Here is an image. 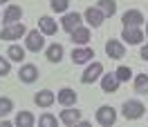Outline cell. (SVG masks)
Returning a JSON list of instances; mask_svg holds the SVG:
<instances>
[{
	"instance_id": "d6986e66",
	"label": "cell",
	"mask_w": 148,
	"mask_h": 127,
	"mask_svg": "<svg viewBox=\"0 0 148 127\" xmlns=\"http://www.w3.org/2000/svg\"><path fill=\"white\" fill-rule=\"evenodd\" d=\"M72 40L76 43V45H85L88 40H90V29H85V27H76L72 31Z\"/></svg>"
},
{
	"instance_id": "4fadbf2b",
	"label": "cell",
	"mask_w": 148,
	"mask_h": 127,
	"mask_svg": "<svg viewBox=\"0 0 148 127\" xmlns=\"http://www.w3.org/2000/svg\"><path fill=\"white\" fill-rule=\"evenodd\" d=\"M106 54L110 56V58H121V56L126 54V49H123V45L117 43V40H108V43H106Z\"/></svg>"
},
{
	"instance_id": "d4e9b609",
	"label": "cell",
	"mask_w": 148,
	"mask_h": 127,
	"mask_svg": "<svg viewBox=\"0 0 148 127\" xmlns=\"http://www.w3.org/2000/svg\"><path fill=\"white\" fill-rule=\"evenodd\" d=\"M11 109H14V103H11V98H0V116H7Z\"/></svg>"
},
{
	"instance_id": "83f0119b",
	"label": "cell",
	"mask_w": 148,
	"mask_h": 127,
	"mask_svg": "<svg viewBox=\"0 0 148 127\" xmlns=\"http://www.w3.org/2000/svg\"><path fill=\"white\" fill-rule=\"evenodd\" d=\"M49 5H52V9H54V11H65L70 2H67V0H52Z\"/></svg>"
},
{
	"instance_id": "4dcf8cb0",
	"label": "cell",
	"mask_w": 148,
	"mask_h": 127,
	"mask_svg": "<svg viewBox=\"0 0 148 127\" xmlns=\"http://www.w3.org/2000/svg\"><path fill=\"white\" fill-rule=\"evenodd\" d=\"M146 36H148V25H146Z\"/></svg>"
},
{
	"instance_id": "e0dca14e",
	"label": "cell",
	"mask_w": 148,
	"mask_h": 127,
	"mask_svg": "<svg viewBox=\"0 0 148 127\" xmlns=\"http://www.w3.org/2000/svg\"><path fill=\"white\" fill-rule=\"evenodd\" d=\"M36 105L38 107H49V105H52V103H54V94H52V91L49 89H43V91H38L36 94Z\"/></svg>"
},
{
	"instance_id": "7402d4cb",
	"label": "cell",
	"mask_w": 148,
	"mask_h": 127,
	"mask_svg": "<svg viewBox=\"0 0 148 127\" xmlns=\"http://www.w3.org/2000/svg\"><path fill=\"white\" fill-rule=\"evenodd\" d=\"M135 91L137 94H148V76L146 74H139L135 78Z\"/></svg>"
},
{
	"instance_id": "cb8c5ba5",
	"label": "cell",
	"mask_w": 148,
	"mask_h": 127,
	"mask_svg": "<svg viewBox=\"0 0 148 127\" xmlns=\"http://www.w3.org/2000/svg\"><path fill=\"white\" fill-rule=\"evenodd\" d=\"M7 56H9L11 60H23V58H25V49H23V47H18V45H11L9 49H7Z\"/></svg>"
},
{
	"instance_id": "2e32d148",
	"label": "cell",
	"mask_w": 148,
	"mask_h": 127,
	"mask_svg": "<svg viewBox=\"0 0 148 127\" xmlns=\"http://www.w3.org/2000/svg\"><path fill=\"white\" fill-rule=\"evenodd\" d=\"M61 120L65 125H76L81 120V114H79V109H63L61 111Z\"/></svg>"
},
{
	"instance_id": "9a60e30c",
	"label": "cell",
	"mask_w": 148,
	"mask_h": 127,
	"mask_svg": "<svg viewBox=\"0 0 148 127\" xmlns=\"http://www.w3.org/2000/svg\"><path fill=\"white\" fill-rule=\"evenodd\" d=\"M23 18V9L20 7H16V5H11V7H7V11H5V16H2V20L5 22H9V25H14L16 20Z\"/></svg>"
},
{
	"instance_id": "7a4b0ae2",
	"label": "cell",
	"mask_w": 148,
	"mask_h": 127,
	"mask_svg": "<svg viewBox=\"0 0 148 127\" xmlns=\"http://www.w3.org/2000/svg\"><path fill=\"white\" fill-rule=\"evenodd\" d=\"M117 120V111L112 107H108V105H103V107L97 109V123L99 125H106V127H110L112 123Z\"/></svg>"
},
{
	"instance_id": "1f68e13d",
	"label": "cell",
	"mask_w": 148,
	"mask_h": 127,
	"mask_svg": "<svg viewBox=\"0 0 148 127\" xmlns=\"http://www.w3.org/2000/svg\"><path fill=\"white\" fill-rule=\"evenodd\" d=\"M0 2H9V0H0Z\"/></svg>"
},
{
	"instance_id": "484cf974",
	"label": "cell",
	"mask_w": 148,
	"mask_h": 127,
	"mask_svg": "<svg viewBox=\"0 0 148 127\" xmlns=\"http://www.w3.org/2000/svg\"><path fill=\"white\" fill-rule=\"evenodd\" d=\"M114 74H117V78H119V82L128 80L130 76H132V72H130L128 67H119V69H117V72H114Z\"/></svg>"
},
{
	"instance_id": "3957f363",
	"label": "cell",
	"mask_w": 148,
	"mask_h": 127,
	"mask_svg": "<svg viewBox=\"0 0 148 127\" xmlns=\"http://www.w3.org/2000/svg\"><path fill=\"white\" fill-rule=\"evenodd\" d=\"M25 43H27V49H32V51H40L43 45H45V38H43V34H40L38 29H34V31H29V34H27Z\"/></svg>"
},
{
	"instance_id": "f1b7e54d",
	"label": "cell",
	"mask_w": 148,
	"mask_h": 127,
	"mask_svg": "<svg viewBox=\"0 0 148 127\" xmlns=\"http://www.w3.org/2000/svg\"><path fill=\"white\" fill-rule=\"evenodd\" d=\"M9 63H7V60H5V58H0V76H7V74H9Z\"/></svg>"
},
{
	"instance_id": "277c9868",
	"label": "cell",
	"mask_w": 148,
	"mask_h": 127,
	"mask_svg": "<svg viewBox=\"0 0 148 127\" xmlns=\"http://www.w3.org/2000/svg\"><path fill=\"white\" fill-rule=\"evenodd\" d=\"M101 72H103V65H101V63H92L88 69H85V74L81 76V82H83V85H90V82H94L99 76H101Z\"/></svg>"
},
{
	"instance_id": "5bb4252c",
	"label": "cell",
	"mask_w": 148,
	"mask_h": 127,
	"mask_svg": "<svg viewBox=\"0 0 148 127\" xmlns=\"http://www.w3.org/2000/svg\"><path fill=\"white\" fill-rule=\"evenodd\" d=\"M79 25H81V16H79L76 11H74V14H67V16L63 18V29H65V31H70V34H72Z\"/></svg>"
},
{
	"instance_id": "7c38bea8",
	"label": "cell",
	"mask_w": 148,
	"mask_h": 127,
	"mask_svg": "<svg viewBox=\"0 0 148 127\" xmlns=\"http://www.w3.org/2000/svg\"><path fill=\"white\" fill-rule=\"evenodd\" d=\"M101 87H103V91H108V94L117 91V87H119V78H117V74H106V76L101 78Z\"/></svg>"
},
{
	"instance_id": "52a82bcc",
	"label": "cell",
	"mask_w": 148,
	"mask_h": 127,
	"mask_svg": "<svg viewBox=\"0 0 148 127\" xmlns=\"http://www.w3.org/2000/svg\"><path fill=\"white\" fill-rule=\"evenodd\" d=\"M144 22V16H141V11L137 9H130L123 14V27H139Z\"/></svg>"
},
{
	"instance_id": "6da1fadb",
	"label": "cell",
	"mask_w": 148,
	"mask_h": 127,
	"mask_svg": "<svg viewBox=\"0 0 148 127\" xmlns=\"http://www.w3.org/2000/svg\"><path fill=\"white\" fill-rule=\"evenodd\" d=\"M144 105L139 103V100H126L123 103V116L128 118V120H137V118L144 116Z\"/></svg>"
},
{
	"instance_id": "ba28073f",
	"label": "cell",
	"mask_w": 148,
	"mask_h": 127,
	"mask_svg": "<svg viewBox=\"0 0 148 127\" xmlns=\"http://www.w3.org/2000/svg\"><path fill=\"white\" fill-rule=\"evenodd\" d=\"M58 103H61L63 107H74V103H76V91L70 89V87H63V89L58 91Z\"/></svg>"
},
{
	"instance_id": "30bf717a",
	"label": "cell",
	"mask_w": 148,
	"mask_h": 127,
	"mask_svg": "<svg viewBox=\"0 0 148 127\" xmlns=\"http://www.w3.org/2000/svg\"><path fill=\"white\" fill-rule=\"evenodd\" d=\"M85 18H88V22H90L92 27H99L106 16H103V11L99 9V7H90V9L85 11Z\"/></svg>"
},
{
	"instance_id": "4316f807",
	"label": "cell",
	"mask_w": 148,
	"mask_h": 127,
	"mask_svg": "<svg viewBox=\"0 0 148 127\" xmlns=\"http://www.w3.org/2000/svg\"><path fill=\"white\" fill-rule=\"evenodd\" d=\"M38 125H43V127H56V118L49 116V114H45V116H40Z\"/></svg>"
},
{
	"instance_id": "ffe728a7",
	"label": "cell",
	"mask_w": 148,
	"mask_h": 127,
	"mask_svg": "<svg viewBox=\"0 0 148 127\" xmlns=\"http://www.w3.org/2000/svg\"><path fill=\"white\" fill-rule=\"evenodd\" d=\"M63 58V47L61 45H49L47 47V60L49 63H58Z\"/></svg>"
},
{
	"instance_id": "8992f818",
	"label": "cell",
	"mask_w": 148,
	"mask_h": 127,
	"mask_svg": "<svg viewBox=\"0 0 148 127\" xmlns=\"http://www.w3.org/2000/svg\"><path fill=\"white\" fill-rule=\"evenodd\" d=\"M25 36V27H23V25H9V27H5L2 29V40H16V38H23Z\"/></svg>"
},
{
	"instance_id": "5b68a950",
	"label": "cell",
	"mask_w": 148,
	"mask_h": 127,
	"mask_svg": "<svg viewBox=\"0 0 148 127\" xmlns=\"http://www.w3.org/2000/svg\"><path fill=\"white\" fill-rule=\"evenodd\" d=\"M121 38H123L128 45H137V43H141L144 34H141V29H139V27H123V34H121Z\"/></svg>"
},
{
	"instance_id": "44dd1931",
	"label": "cell",
	"mask_w": 148,
	"mask_h": 127,
	"mask_svg": "<svg viewBox=\"0 0 148 127\" xmlns=\"http://www.w3.org/2000/svg\"><path fill=\"white\" fill-rule=\"evenodd\" d=\"M99 9L103 11V16H114L117 2H114V0H99Z\"/></svg>"
},
{
	"instance_id": "9c48e42d",
	"label": "cell",
	"mask_w": 148,
	"mask_h": 127,
	"mask_svg": "<svg viewBox=\"0 0 148 127\" xmlns=\"http://www.w3.org/2000/svg\"><path fill=\"white\" fill-rule=\"evenodd\" d=\"M18 76H20L23 82H34L38 78V69L34 67V65H23L20 72H18Z\"/></svg>"
},
{
	"instance_id": "8fae6325",
	"label": "cell",
	"mask_w": 148,
	"mask_h": 127,
	"mask_svg": "<svg viewBox=\"0 0 148 127\" xmlns=\"http://www.w3.org/2000/svg\"><path fill=\"white\" fill-rule=\"evenodd\" d=\"M92 56H94L92 49L83 47V49H74V51H72V60H74V65H83V63H88Z\"/></svg>"
},
{
	"instance_id": "ac0fdd59",
	"label": "cell",
	"mask_w": 148,
	"mask_h": 127,
	"mask_svg": "<svg viewBox=\"0 0 148 127\" xmlns=\"http://www.w3.org/2000/svg\"><path fill=\"white\" fill-rule=\"evenodd\" d=\"M38 25H40V31L47 34V36H54L56 34V20H52L49 16H43V18L38 20Z\"/></svg>"
},
{
	"instance_id": "603a6c76",
	"label": "cell",
	"mask_w": 148,
	"mask_h": 127,
	"mask_svg": "<svg viewBox=\"0 0 148 127\" xmlns=\"http://www.w3.org/2000/svg\"><path fill=\"white\" fill-rule=\"evenodd\" d=\"M16 125H20V127H32V125H34V116H32L29 111H20L18 116H16Z\"/></svg>"
},
{
	"instance_id": "f546056e",
	"label": "cell",
	"mask_w": 148,
	"mask_h": 127,
	"mask_svg": "<svg viewBox=\"0 0 148 127\" xmlns=\"http://www.w3.org/2000/svg\"><path fill=\"white\" fill-rule=\"evenodd\" d=\"M139 56H141L144 60H148V45H144V47H141V54H139Z\"/></svg>"
}]
</instances>
